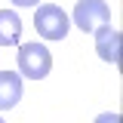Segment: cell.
<instances>
[{
	"label": "cell",
	"mask_w": 123,
	"mask_h": 123,
	"mask_svg": "<svg viewBox=\"0 0 123 123\" xmlns=\"http://www.w3.org/2000/svg\"><path fill=\"white\" fill-rule=\"evenodd\" d=\"M34 28H37V34L43 40H65L68 37V28H71V18H68V12L62 6L43 3L34 12Z\"/></svg>",
	"instance_id": "cell-1"
},
{
	"label": "cell",
	"mask_w": 123,
	"mask_h": 123,
	"mask_svg": "<svg viewBox=\"0 0 123 123\" xmlns=\"http://www.w3.org/2000/svg\"><path fill=\"white\" fill-rule=\"evenodd\" d=\"M52 71V55L43 43H22L18 46V74L31 77V80H43Z\"/></svg>",
	"instance_id": "cell-2"
},
{
	"label": "cell",
	"mask_w": 123,
	"mask_h": 123,
	"mask_svg": "<svg viewBox=\"0 0 123 123\" xmlns=\"http://www.w3.org/2000/svg\"><path fill=\"white\" fill-rule=\"evenodd\" d=\"M71 18H74V25L83 34H92L95 28H102V25L111 22V9H108L105 0H77Z\"/></svg>",
	"instance_id": "cell-3"
},
{
	"label": "cell",
	"mask_w": 123,
	"mask_h": 123,
	"mask_svg": "<svg viewBox=\"0 0 123 123\" xmlns=\"http://www.w3.org/2000/svg\"><path fill=\"white\" fill-rule=\"evenodd\" d=\"M92 34H95V49H98V55L105 62H111V65H117V62H120V31L108 22L102 28H95Z\"/></svg>",
	"instance_id": "cell-4"
},
{
	"label": "cell",
	"mask_w": 123,
	"mask_h": 123,
	"mask_svg": "<svg viewBox=\"0 0 123 123\" xmlns=\"http://www.w3.org/2000/svg\"><path fill=\"white\" fill-rule=\"evenodd\" d=\"M22 102V74L0 71V111H12Z\"/></svg>",
	"instance_id": "cell-5"
},
{
	"label": "cell",
	"mask_w": 123,
	"mask_h": 123,
	"mask_svg": "<svg viewBox=\"0 0 123 123\" xmlns=\"http://www.w3.org/2000/svg\"><path fill=\"white\" fill-rule=\"evenodd\" d=\"M22 37V18L12 9H0V46H15Z\"/></svg>",
	"instance_id": "cell-6"
},
{
	"label": "cell",
	"mask_w": 123,
	"mask_h": 123,
	"mask_svg": "<svg viewBox=\"0 0 123 123\" xmlns=\"http://www.w3.org/2000/svg\"><path fill=\"white\" fill-rule=\"evenodd\" d=\"M95 123H120V114H111V111H108V114H98Z\"/></svg>",
	"instance_id": "cell-7"
},
{
	"label": "cell",
	"mask_w": 123,
	"mask_h": 123,
	"mask_svg": "<svg viewBox=\"0 0 123 123\" xmlns=\"http://www.w3.org/2000/svg\"><path fill=\"white\" fill-rule=\"evenodd\" d=\"M15 6H37V0H12Z\"/></svg>",
	"instance_id": "cell-8"
},
{
	"label": "cell",
	"mask_w": 123,
	"mask_h": 123,
	"mask_svg": "<svg viewBox=\"0 0 123 123\" xmlns=\"http://www.w3.org/2000/svg\"><path fill=\"white\" fill-rule=\"evenodd\" d=\"M0 123H6V120H3V117H0Z\"/></svg>",
	"instance_id": "cell-9"
}]
</instances>
